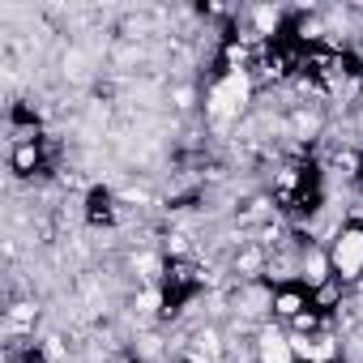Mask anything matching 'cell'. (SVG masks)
Wrapping results in <instances>:
<instances>
[{
    "label": "cell",
    "instance_id": "cell-1",
    "mask_svg": "<svg viewBox=\"0 0 363 363\" xmlns=\"http://www.w3.org/2000/svg\"><path fill=\"white\" fill-rule=\"evenodd\" d=\"M201 86H206L201 124H206L210 133H218V137H231V133L248 120V111L257 107V94H261L248 73H214V77H206Z\"/></svg>",
    "mask_w": 363,
    "mask_h": 363
},
{
    "label": "cell",
    "instance_id": "cell-5",
    "mask_svg": "<svg viewBox=\"0 0 363 363\" xmlns=\"http://www.w3.org/2000/svg\"><path fill=\"white\" fill-rule=\"evenodd\" d=\"M312 308V291L303 282H286V286H274V320L282 329H291L303 312Z\"/></svg>",
    "mask_w": 363,
    "mask_h": 363
},
{
    "label": "cell",
    "instance_id": "cell-7",
    "mask_svg": "<svg viewBox=\"0 0 363 363\" xmlns=\"http://www.w3.org/2000/svg\"><path fill=\"white\" fill-rule=\"evenodd\" d=\"M346 282H337V278H329V282H320L316 291H312V308L316 312H325V316H337V308H342V299H346Z\"/></svg>",
    "mask_w": 363,
    "mask_h": 363
},
{
    "label": "cell",
    "instance_id": "cell-4",
    "mask_svg": "<svg viewBox=\"0 0 363 363\" xmlns=\"http://www.w3.org/2000/svg\"><path fill=\"white\" fill-rule=\"evenodd\" d=\"M257 363H299L291 346V329H282L278 320H265L257 329Z\"/></svg>",
    "mask_w": 363,
    "mask_h": 363
},
{
    "label": "cell",
    "instance_id": "cell-6",
    "mask_svg": "<svg viewBox=\"0 0 363 363\" xmlns=\"http://www.w3.org/2000/svg\"><path fill=\"white\" fill-rule=\"evenodd\" d=\"M303 235V231H299ZM333 278V265H329V248L325 244H312L308 235H303V252H299V282L308 286V291H316L320 282H329Z\"/></svg>",
    "mask_w": 363,
    "mask_h": 363
},
{
    "label": "cell",
    "instance_id": "cell-2",
    "mask_svg": "<svg viewBox=\"0 0 363 363\" xmlns=\"http://www.w3.org/2000/svg\"><path fill=\"white\" fill-rule=\"evenodd\" d=\"M333 278L346 286H363V218H346V227L329 240Z\"/></svg>",
    "mask_w": 363,
    "mask_h": 363
},
{
    "label": "cell",
    "instance_id": "cell-3",
    "mask_svg": "<svg viewBox=\"0 0 363 363\" xmlns=\"http://www.w3.org/2000/svg\"><path fill=\"white\" fill-rule=\"evenodd\" d=\"M295 359L299 363H342V333L320 329V333H291Z\"/></svg>",
    "mask_w": 363,
    "mask_h": 363
},
{
    "label": "cell",
    "instance_id": "cell-8",
    "mask_svg": "<svg viewBox=\"0 0 363 363\" xmlns=\"http://www.w3.org/2000/svg\"><path fill=\"white\" fill-rule=\"evenodd\" d=\"M350 56H354V65L363 69V30H359V35L350 39Z\"/></svg>",
    "mask_w": 363,
    "mask_h": 363
}]
</instances>
